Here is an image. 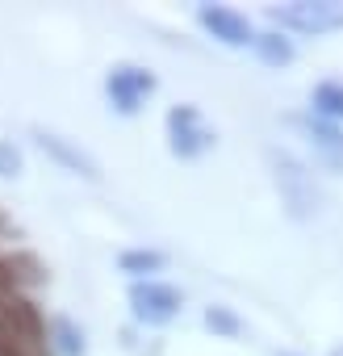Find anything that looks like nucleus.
<instances>
[{
	"label": "nucleus",
	"mask_w": 343,
	"mask_h": 356,
	"mask_svg": "<svg viewBox=\"0 0 343 356\" xmlns=\"http://www.w3.org/2000/svg\"><path fill=\"white\" fill-rule=\"evenodd\" d=\"M181 306H185V293L163 285V281H134L130 285V314L142 327H167L181 314Z\"/></svg>",
	"instance_id": "nucleus-1"
},
{
	"label": "nucleus",
	"mask_w": 343,
	"mask_h": 356,
	"mask_svg": "<svg viewBox=\"0 0 343 356\" xmlns=\"http://www.w3.org/2000/svg\"><path fill=\"white\" fill-rule=\"evenodd\" d=\"M214 126H206L201 109L197 105H176L167 113V147L172 155H181V159H197L214 147Z\"/></svg>",
	"instance_id": "nucleus-2"
},
{
	"label": "nucleus",
	"mask_w": 343,
	"mask_h": 356,
	"mask_svg": "<svg viewBox=\"0 0 343 356\" xmlns=\"http://www.w3.org/2000/svg\"><path fill=\"white\" fill-rule=\"evenodd\" d=\"M151 92H155V76H151L147 67H138V63H117V67H109V76H105V97H109V105H113L117 113H126V118L138 113Z\"/></svg>",
	"instance_id": "nucleus-3"
},
{
	"label": "nucleus",
	"mask_w": 343,
	"mask_h": 356,
	"mask_svg": "<svg viewBox=\"0 0 343 356\" xmlns=\"http://www.w3.org/2000/svg\"><path fill=\"white\" fill-rule=\"evenodd\" d=\"M272 17H276V26L297 30V34H331V30H343V5H335V0H301V5L276 9Z\"/></svg>",
	"instance_id": "nucleus-4"
},
{
	"label": "nucleus",
	"mask_w": 343,
	"mask_h": 356,
	"mask_svg": "<svg viewBox=\"0 0 343 356\" xmlns=\"http://www.w3.org/2000/svg\"><path fill=\"white\" fill-rule=\"evenodd\" d=\"M197 22H201L222 47H251V42H256L251 22H247L243 13L226 9V5H201V9H197Z\"/></svg>",
	"instance_id": "nucleus-5"
},
{
	"label": "nucleus",
	"mask_w": 343,
	"mask_h": 356,
	"mask_svg": "<svg viewBox=\"0 0 343 356\" xmlns=\"http://www.w3.org/2000/svg\"><path fill=\"white\" fill-rule=\"evenodd\" d=\"M34 138H38V147L51 155V159H59L67 172H76V176H84V181H97L101 176V168H97V159L88 155V151H80V147H72L67 138H59V134H51V130H34Z\"/></svg>",
	"instance_id": "nucleus-6"
},
{
	"label": "nucleus",
	"mask_w": 343,
	"mask_h": 356,
	"mask_svg": "<svg viewBox=\"0 0 343 356\" xmlns=\"http://www.w3.org/2000/svg\"><path fill=\"white\" fill-rule=\"evenodd\" d=\"M117 268L130 273L134 281H155V273L167 268V256H163L159 248H130V252L117 256Z\"/></svg>",
	"instance_id": "nucleus-7"
},
{
	"label": "nucleus",
	"mask_w": 343,
	"mask_h": 356,
	"mask_svg": "<svg viewBox=\"0 0 343 356\" xmlns=\"http://www.w3.org/2000/svg\"><path fill=\"white\" fill-rule=\"evenodd\" d=\"M256 55L268 63V67H285V63H293L297 59V47L281 34V30H268V34H256Z\"/></svg>",
	"instance_id": "nucleus-8"
},
{
	"label": "nucleus",
	"mask_w": 343,
	"mask_h": 356,
	"mask_svg": "<svg viewBox=\"0 0 343 356\" xmlns=\"http://www.w3.org/2000/svg\"><path fill=\"white\" fill-rule=\"evenodd\" d=\"M310 105L322 122H343V80H322L310 92Z\"/></svg>",
	"instance_id": "nucleus-9"
},
{
	"label": "nucleus",
	"mask_w": 343,
	"mask_h": 356,
	"mask_svg": "<svg viewBox=\"0 0 343 356\" xmlns=\"http://www.w3.org/2000/svg\"><path fill=\"white\" fill-rule=\"evenodd\" d=\"M306 130H310V143H314L335 168H343V130H335L331 122H306Z\"/></svg>",
	"instance_id": "nucleus-10"
},
{
	"label": "nucleus",
	"mask_w": 343,
	"mask_h": 356,
	"mask_svg": "<svg viewBox=\"0 0 343 356\" xmlns=\"http://www.w3.org/2000/svg\"><path fill=\"white\" fill-rule=\"evenodd\" d=\"M51 335H55V348H59L63 356H80V352H84V331H80L72 318H55V323H51Z\"/></svg>",
	"instance_id": "nucleus-11"
},
{
	"label": "nucleus",
	"mask_w": 343,
	"mask_h": 356,
	"mask_svg": "<svg viewBox=\"0 0 343 356\" xmlns=\"http://www.w3.org/2000/svg\"><path fill=\"white\" fill-rule=\"evenodd\" d=\"M206 327H210L214 335H222V339H239V335H243L239 314L226 310V306H210V310H206Z\"/></svg>",
	"instance_id": "nucleus-12"
},
{
	"label": "nucleus",
	"mask_w": 343,
	"mask_h": 356,
	"mask_svg": "<svg viewBox=\"0 0 343 356\" xmlns=\"http://www.w3.org/2000/svg\"><path fill=\"white\" fill-rule=\"evenodd\" d=\"M9 260H13V277H17V289H22V285H38V281L47 277V273H42V264H38L34 256H26V252H22V256H9Z\"/></svg>",
	"instance_id": "nucleus-13"
},
{
	"label": "nucleus",
	"mask_w": 343,
	"mask_h": 356,
	"mask_svg": "<svg viewBox=\"0 0 343 356\" xmlns=\"http://www.w3.org/2000/svg\"><path fill=\"white\" fill-rule=\"evenodd\" d=\"M0 356H51V343H26V339L0 335Z\"/></svg>",
	"instance_id": "nucleus-14"
},
{
	"label": "nucleus",
	"mask_w": 343,
	"mask_h": 356,
	"mask_svg": "<svg viewBox=\"0 0 343 356\" xmlns=\"http://www.w3.org/2000/svg\"><path fill=\"white\" fill-rule=\"evenodd\" d=\"M0 176H22V151L13 143H0Z\"/></svg>",
	"instance_id": "nucleus-15"
},
{
	"label": "nucleus",
	"mask_w": 343,
	"mask_h": 356,
	"mask_svg": "<svg viewBox=\"0 0 343 356\" xmlns=\"http://www.w3.org/2000/svg\"><path fill=\"white\" fill-rule=\"evenodd\" d=\"M9 293H22V289H17V277H13V260L0 256V298H9Z\"/></svg>",
	"instance_id": "nucleus-16"
},
{
	"label": "nucleus",
	"mask_w": 343,
	"mask_h": 356,
	"mask_svg": "<svg viewBox=\"0 0 343 356\" xmlns=\"http://www.w3.org/2000/svg\"><path fill=\"white\" fill-rule=\"evenodd\" d=\"M276 356H297V352H276Z\"/></svg>",
	"instance_id": "nucleus-17"
},
{
	"label": "nucleus",
	"mask_w": 343,
	"mask_h": 356,
	"mask_svg": "<svg viewBox=\"0 0 343 356\" xmlns=\"http://www.w3.org/2000/svg\"><path fill=\"white\" fill-rule=\"evenodd\" d=\"M331 356H343V348H339V352H331Z\"/></svg>",
	"instance_id": "nucleus-18"
}]
</instances>
